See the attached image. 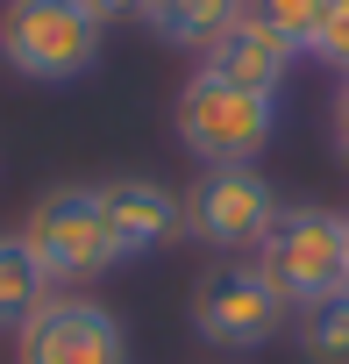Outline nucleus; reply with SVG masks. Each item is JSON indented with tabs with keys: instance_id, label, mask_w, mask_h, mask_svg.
Here are the masks:
<instances>
[{
	"instance_id": "1",
	"label": "nucleus",
	"mask_w": 349,
	"mask_h": 364,
	"mask_svg": "<svg viewBox=\"0 0 349 364\" xmlns=\"http://www.w3.org/2000/svg\"><path fill=\"white\" fill-rule=\"evenodd\" d=\"M171 129H179V143L207 164V171H228V164H257L278 136V100L271 93H250L221 72H193L179 86V100H171Z\"/></svg>"
},
{
	"instance_id": "2",
	"label": "nucleus",
	"mask_w": 349,
	"mask_h": 364,
	"mask_svg": "<svg viewBox=\"0 0 349 364\" xmlns=\"http://www.w3.org/2000/svg\"><path fill=\"white\" fill-rule=\"evenodd\" d=\"M100 36L107 22L86 0H8L0 8V65L36 86L86 79L100 65Z\"/></svg>"
},
{
	"instance_id": "3",
	"label": "nucleus",
	"mask_w": 349,
	"mask_h": 364,
	"mask_svg": "<svg viewBox=\"0 0 349 364\" xmlns=\"http://www.w3.org/2000/svg\"><path fill=\"white\" fill-rule=\"evenodd\" d=\"M257 272L278 286V300L299 314L349 286V222L335 208H285L278 229L257 250Z\"/></svg>"
},
{
	"instance_id": "4",
	"label": "nucleus",
	"mask_w": 349,
	"mask_h": 364,
	"mask_svg": "<svg viewBox=\"0 0 349 364\" xmlns=\"http://www.w3.org/2000/svg\"><path fill=\"white\" fill-rule=\"evenodd\" d=\"M22 236H29V250L43 257V272H50L65 293H79V286H93V279L114 272V236H107L100 186H50V193L29 208Z\"/></svg>"
},
{
	"instance_id": "5",
	"label": "nucleus",
	"mask_w": 349,
	"mask_h": 364,
	"mask_svg": "<svg viewBox=\"0 0 349 364\" xmlns=\"http://www.w3.org/2000/svg\"><path fill=\"white\" fill-rule=\"evenodd\" d=\"M278 186L257 164H228V171H200L186 193V236L221 250V257H257L264 236L278 229Z\"/></svg>"
},
{
	"instance_id": "6",
	"label": "nucleus",
	"mask_w": 349,
	"mask_h": 364,
	"mask_svg": "<svg viewBox=\"0 0 349 364\" xmlns=\"http://www.w3.org/2000/svg\"><path fill=\"white\" fill-rule=\"evenodd\" d=\"M292 321V307L278 300V286L257 272V257H221L200 286H193V328L214 350H264L278 328Z\"/></svg>"
},
{
	"instance_id": "7",
	"label": "nucleus",
	"mask_w": 349,
	"mask_h": 364,
	"mask_svg": "<svg viewBox=\"0 0 349 364\" xmlns=\"http://www.w3.org/2000/svg\"><path fill=\"white\" fill-rule=\"evenodd\" d=\"M15 364H128V328L93 293H50L15 328Z\"/></svg>"
},
{
	"instance_id": "8",
	"label": "nucleus",
	"mask_w": 349,
	"mask_h": 364,
	"mask_svg": "<svg viewBox=\"0 0 349 364\" xmlns=\"http://www.w3.org/2000/svg\"><path fill=\"white\" fill-rule=\"evenodd\" d=\"M100 208H107V236H114V264H143L157 257L171 236L186 229V200L157 186V178L128 171V178H107L100 186Z\"/></svg>"
},
{
	"instance_id": "9",
	"label": "nucleus",
	"mask_w": 349,
	"mask_h": 364,
	"mask_svg": "<svg viewBox=\"0 0 349 364\" xmlns=\"http://www.w3.org/2000/svg\"><path fill=\"white\" fill-rule=\"evenodd\" d=\"M292 43L278 36V29H264L257 15H243L214 50H207V72H221V79H236V86H250V93H271L278 100V86L292 79Z\"/></svg>"
},
{
	"instance_id": "10",
	"label": "nucleus",
	"mask_w": 349,
	"mask_h": 364,
	"mask_svg": "<svg viewBox=\"0 0 349 364\" xmlns=\"http://www.w3.org/2000/svg\"><path fill=\"white\" fill-rule=\"evenodd\" d=\"M243 15H250V0H143L150 36L171 50H214Z\"/></svg>"
},
{
	"instance_id": "11",
	"label": "nucleus",
	"mask_w": 349,
	"mask_h": 364,
	"mask_svg": "<svg viewBox=\"0 0 349 364\" xmlns=\"http://www.w3.org/2000/svg\"><path fill=\"white\" fill-rule=\"evenodd\" d=\"M50 293H65V286L43 272V257L29 250V236H22V229L0 236V336H15Z\"/></svg>"
},
{
	"instance_id": "12",
	"label": "nucleus",
	"mask_w": 349,
	"mask_h": 364,
	"mask_svg": "<svg viewBox=\"0 0 349 364\" xmlns=\"http://www.w3.org/2000/svg\"><path fill=\"white\" fill-rule=\"evenodd\" d=\"M292 336H299L306 364H349V286L328 293V300H314V307H299Z\"/></svg>"
},
{
	"instance_id": "13",
	"label": "nucleus",
	"mask_w": 349,
	"mask_h": 364,
	"mask_svg": "<svg viewBox=\"0 0 349 364\" xmlns=\"http://www.w3.org/2000/svg\"><path fill=\"white\" fill-rule=\"evenodd\" d=\"M250 15H257L264 29H278V36L306 58V43H314V29H321V15H328V0H250Z\"/></svg>"
},
{
	"instance_id": "14",
	"label": "nucleus",
	"mask_w": 349,
	"mask_h": 364,
	"mask_svg": "<svg viewBox=\"0 0 349 364\" xmlns=\"http://www.w3.org/2000/svg\"><path fill=\"white\" fill-rule=\"evenodd\" d=\"M306 58H321V65H335V72L349 79V0H328V15H321Z\"/></svg>"
},
{
	"instance_id": "15",
	"label": "nucleus",
	"mask_w": 349,
	"mask_h": 364,
	"mask_svg": "<svg viewBox=\"0 0 349 364\" xmlns=\"http://www.w3.org/2000/svg\"><path fill=\"white\" fill-rule=\"evenodd\" d=\"M328 143H335V157L349 164V79L335 86V107H328Z\"/></svg>"
},
{
	"instance_id": "16",
	"label": "nucleus",
	"mask_w": 349,
	"mask_h": 364,
	"mask_svg": "<svg viewBox=\"0 0 349 364\" xmlns=\"http://www.w3.org/2000/svg\"><path fill=\"white\" fill-rule=\"evenodd\" d=\"M86 8H93L100 22H128V15H143V0H86Z\"/></svg>"
},
{
	"instance_id": "17",
	"label": "nucleus",
	"mask_w": 349,
	"mask_h": 364,
	"mask_svg": "<svg viewBox=\"0 0 349 364\" xmlns=\"http://www.w3.org/2000/svg\"><path fill=\"white\" fill-rule=\"evenodd\" d=\"M342 222H349V215H342Z\"/></svg>"
}]
</instances>
